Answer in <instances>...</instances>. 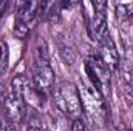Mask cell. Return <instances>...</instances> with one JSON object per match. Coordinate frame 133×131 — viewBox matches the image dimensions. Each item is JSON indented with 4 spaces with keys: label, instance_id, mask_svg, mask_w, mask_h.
<instances>
[{
    "label": "cell",
    "instance_id": "11",
    "mask_svg": "<svg viewBox=\"0 0 133 131\" xmlns=\"http://www.w3.org/2000/svg\"><path fill=\"white\" fill-rule=\"evenodd\" d=\"M124 68L125 71L133 69V48L125 46V54H124Z\"/></svg>",
    "mask_w": 133,
    "mask_h": 131
},
{
    "label": "cell",
    "instance_id": "6",
    "mask_svg": "<svg viewBox=\"0 0 133 131\" xmlns=\"http://www.w3.org/2000/svg\"><path fill=\"white\" fill-rule=\"evenodd\" d=\"M39 3L40 2H25L19 8L16 16V23H14V33L19 39H25L30 34L31 23L34 22L39 11Z\"/></svg>",
    "mask_w": 133,
    "mask_h": 131
},
{
    "label": "cell",
    "instance_id": "3",
    "mask_svg": "<svg viewBox=\"0 0 133 131\" xmlns=\"http://www.w3.org/2000/svg\"><path fill=\"white\" fill-rule=\"evenodd\" d=\"M79 94L82 100V110L87 113V117L93 122V125L102 127L107 120L104 96L98 90H95L91 85H81Z\"/></svg>",
    "mask_w": 133,
    "mask_h": 131
},
{
    "label": "cell",
    "instance_id": "12",
    "mask_svg": "<svg viewBox=\"0 0 133 131\" xmlns=\"http://www.w3.org/2000/svg\"><path fill=\"white\" fill-rule=\"evenodd\" d=\"M116 11H118V16H122V17L133 16V3H130V5H118Z\"/></svg>",
    "mask_w": 133,
    "mask_h": 131
},
{
    "label": "cell",
    "instance_id": "5",
    "mask_svg": "<svg viewBox=\"0 0 133 131\" xmlns=\"http://www.w3.org/2000/svg\"><path fill=\"white\" fill-rule=\"evenodd\" d=\"M11 94L22 99L26 105H34V106L40 105L42 94L37 93V90L33 85V80H30L25 74H17L12 79V82H11Z\"/></svg>",
    "mask_w": 133,
    "mask_h": 131
},
{
    "label": "cell",
    "instance_id": "10",
    "mask_svg": "<svg viewBox=\"0 0 133 131\" xmlns=\"http://www.w3.org/2000/svg\"><path fill=\"white\" fill-rule=\"evenodd\" d=\"M8 62H9V49H8V45H6V42L0 40V76L6 71Z\"/></svg>",
    "mask_w": 133,
    "mask_h": 131
},
{
    "label": "cell",
    "instance_id": "17",
    "mask_svg": "<svg viewBox=\"0 0 133 131\" xmlns=\"http://www.w3.org/2000/svg\"><path fill=\"white\" fill-rule=\"evenodd\" d=\"M6 5H8L6 0H0V17L3 16V12H5V9H6Z\"/></svg>",
    "mask_w": 133,
    "mask_h": 131
},
{
    "label": "cell",
    "instance_id": "4",
    "mask_svg": "<svg viewBox=\"0 0 133 131\" xmlns=\"http://www.w3.org/2000/svg\"><path fill=\"white\" fill-rule=\"evenodd\" d=\"M85 71L90 79V83L95 90H98L102 96H108L110 93V69L101 62L98 56H91L85 62Z\"/></svg>",
    "mask_w": 133,
    "mask_h": 131
},
{
    "label": "cell",
    "instance_id": "14",
    "mask_svg": "<svg viewBox=\"0 0 133 131\" xmlns=\"http://www.w3.org/2000/svg\"><path fill=\"white\" fill-rule=\"evenodd\" d=\"M71 131H87L85 130V123L82 122V119H74L71 123Z\"/></svg>",
    "mask_w": 133,
    "mask_h": 131
},
{
    "label": "cell",
    "instance_id": "9",
    "mask_svg": "<svg viewBox=\"0 0 133 131\" xmlns=\"http://www.w3.org/2000/svg\"><path fill=\"white\" fill-rule=\"evenodd\" d=\"M98 57H99L101 62L107 66L110 71L111 69H116L119 66V54H118L116 45H115V42L111 40L110 35H105L99 42Z\"/></svg>",
    "mask_w": 133,
    "mask_h": 131
},
{
    "label": "cell",
    "instance_id": "8",
    "mask_svg": "<svg viewBox=\"0 0 133 131\" xmlns=\"http://www.w3.org/2000/svg\"><path fill=\"white\" fill-rule=\"evenodd\" d=\"M85 17H87L90 35L99 43L105 35H108L105 9H93V12H85Z\"/></svg>",
    "mask_w": 133,
    "mask_h": 131
},
{
    "label": "cell",
    "instance_id": "7",
    "mask_svg": "<svg viewBox=\"0 0 133 131\" xmlns=\"http://www.w3.org/2000/svg\"><path fill=\"white\" fill-rule=\"evenodd\" d=\"M3 113H5L6 122L11 127H16V125H19L23 120V117L26 114V103L22 99H19V97H16V96L11 94V96L5 97Z\"/></svg>",
    "mask_w": 133,
    "mask_h": 131
},
{
    "label": "cell",
    "instance_id": "1",
    "mask_svg": "<svg viewBox=\"0 0 133 131\" xmlns=\"http://www.w3.org/2000/svg\"><path fill=\"white\" fill-rule=\"evenodd\" d=\"M33 85L39 94H45L54 86V71L50 65V57L46 45L43 40H37L34 49V65H33Z\"/></svg>",
    "mask_w": 133,
    "mask_h": 131
},
{
    "label": "cell",
    "instance_id": "13",
    "mask_svg": "<svg viewBox=\"0 0 133 131\" xmlns=\"http://www.w3.org/2000/svg\"><path fill=\"white\" fill-rule=\"evenodd\" d=\"M61 54H62V57H64V60H65L66 63H73L74 62V54H73V51L70 48L62 46L61 48Z\"/></svg>",
    "mask_w": 133,
    "mask_h": 131
},
{
    "label": "cell",
    "instance_id": "2",
    "mask_svg": "<svg viewBox=\"0 0 133 131\" xmlns=\"http://www.w3.org/2000/svg\"><path fill=\"white\" fill-rule=\"evenodd\" d=\"M53 99L57 110L70 119H79L82 114V100L79 90L71 82H62L53 91Z\"/></svg>",
    "mask_w": 133,
    "mask_h": 131
},
{
    "label": "cell",
    "instance_id": "15",
    "mask_svg": "<svg viewBox=\"0 0 133 131\" xmlns=\"http://www.w3.org/2000/svg\"><path fill=\"white\" fill-rule=\"evenodd\" d=\"M0 131H14V130H12V127L8 122H5V120L0 119Z\"/></svg>",
    "mask_w": 133,
    "mask_h": 131
},
{
    "label": "cell",
    "instance_id": "16",
    "mask_svg": "<svg viewBox=\"0 0 133 131\" xmlns=\"http://www.w3.org/2000/svg\"><path fill=\"white\" fill-rule=\"evenodd\" d=\"M3 102H5V91L3 86L0 85V111H3Z\"/></svg>",
    "mask_w": 133,
    "mask_h": 131
},
{
    "label": "cell",
    "instance_id": "18",
    "mask_svg": "<svg viewBox=\"0 0 133 131\" xmlns=\"http://www.w3.org/2000/svg\"><path fill=\"white\" fill-rule=\"evenodd\" d=\"M28 131H42V128H39V127H30Z\"/></svg>",
    "mask_w": 133,
    "mask_h": 131
}]
</instances>
